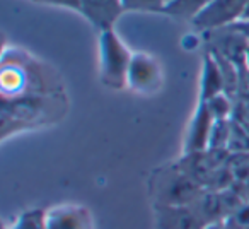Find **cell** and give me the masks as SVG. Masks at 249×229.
Masks as SVG:
<instances>
[{
    "mask_svg": "<svg viewBox=\"0 0 249 229\" xmlns=\"http://www.w3.org/2000/svg\"><path fill=\"white\" fill-rule=\"evenodd\" d=\"M183 168L178 164H166L149 178V197L152 205H190L203 191Z\"/></svg>",
    "mask_w": 249,
    "mask_h": 229,
    "instance_id": "obj_1",
    "label": "cell"
},
{
    "mask_svg": "<svg viewBox=\"0 0 249 229\" xmlns=\"http://www.w3.org/2000/svg\"><path fill=\"white\" fill-rule=\"evenodd\" d=\"M132 53L121 43L113 29H107L99 35V62H101V80L111 89L126 87Z\"/></svg>",
    "mask_w": 249,
    "mask_h": 229,
    "instance_id": "obj_2",
    "label": "cell"
},
{
    "mask_svg": "<svg viewBox=\"0 0 249 229\" xmlns=\"http://www.w3.org/2000/svg\"><path fill=\"white\" fill-rule=\"evenodd\" d=\"M248 4L249 0H210L191 24L205 33L229 28L241 21Z\"/></svg>",
    "mask_w": 249,
    "mask_h": 229,
    "instance_id": "obj_3",
    "label": "cell"
},
{
    "mask_svg": "<svg viewBox=\"0 0 249 229\" xmlns=\"http://www.w3.org/2000/svg\"><path fill=\"white\" fill-rule=\"evenodd\" d=\"M205 38L208 39L210 52L231 60L239 69L244 67L246 53L249 50V39L242 33H239L235 28L229 26V28L207 31L205 33Z\"/></svg>",
    "mask_w": 249,
    "mask_h": 229,
    "instance_id": "obj_4",
    "label": "cell"
},
{
    "mask_svg": "<svg viewBox=\"0 0 249 229\" xmlns=\"http://www.w3.org/2000/svg\"><path fill=\"white\" fill-rule=\"evenodd\" d=\"M162 74L156 60L147 53H135L132 57L126 77V87L135 93H154L160 87Z\"/></svg>",
    "mask_w": 249,
    "mask_h": 229,
    "instance_id": "obj_5",
    "label": "cell"
},
{
    "mask_svg": "<svg viewBox=\"0 0 249 229\" xmlns=\"http://www.w3.org/2000/svg\"><path fill=\"white\" fill-rule=\"evenodd\" d=\"M156 229H205V221L191 205H152Z\"/></svg>",
    "mask_w": 249,
    "mask_h": 229,
    "instance_id": "obj_6",
    "label": "cell"
},
{
    "mask_svg": "<svg viewBox=\"0 0 249 229\" xmlns=\"http://www.w3.org/2000/svg\"><path fill=\"white\" fill-rule=\"evenodd\" d=\"M123 11V0H80L79 9L80 14L99 33L113 29Z\"/></svg>",
    "mask_w": 249,
    "mask_h": 229,
    "instance_id": "obj_7",
    "label": "cell"
},
{
    "mask_svg": "<svg viewBox=\"0 0 249 229\" xmlns=\"http://www.w3.org/2000/svg\"><path fill=\"white\" fill-rule=\"evenodd\" d=\"M48 229H94L92 214L82 205H56L46 210Z\"/></svg>",
    "mask_w": 249,
    "mask_h": 229,
    "instance_id": "obj_8",
    "label": "cell"
},
{
    "mask_svg": "<svg viewBox=\"0 0 249 229\" xmlns=\"http://www.w3.org/2000/svg\"><path fill=\"white\" fill-rule=\"evenodd\" d=\"M213 116H212L208 106L200 101L196 108V113L193 116V122L188 130L186 140H184V156L186 154H196L208 151V142H210V134L213 129Z\"/></svg>",
    "mask_w": 249,
    "mask_h": 229,
    "instance_id": "obj_9",
    "label": "cell"
},
{
    "mask_svg": "<svg viewBox=\"0 0 249 229\" xmlns=\"http://www.w3.org/2000/svg\"><path fill=\"white\" fill-rule=\"evenodd\" d=\"M224 76L220 65L212 52H208L203 58V72H201V101H208L212 97L224 93Z\"/></svg>",
    "mask_w": 249,
    "mask_h": 229,
    "instance_id": "obj_10",
    "label": "cell"
},
{
    "mask_svg": "<svg viewBox=\"0 0 249 229\" xmlns=\"http://www.w3.org/2000/svg\"><path fill=\"white\" fill-rule=\"evenodd\" d=\"M208 0H173L164 7V14L173 16L178 19L193 21L198 14L205 9Z\"/></svg>",
    "mask_w": 249,
    "mask_h": 229,
    "instance_id": "obj_11",
    "label": "cell"
},
{
    "mask_svg": "<svg viewBox=\"0 0 249 229\" xmlns=\"http://www.w3.org/2000/svg\"><path fill=\"white\" fill-rule=\"evenodd\" d=\"M4 229H48V217L43 209H29L24 210L12 226H4Z\"/></svg>",
    "mask_w": 249,
    "mask_h": 229,
    "instance_id": "obj_12",
    "label": "cell"
},
{
    "mask_svg": "<svg viewBox=\"0 0 249 229\" xmlns=\"http://www.w3.org/2000/svg\"><path fill=\"white\" fill-rule=\"evenodd\" d=\"M231 132H232V120H217L213 123V129H212L208 149L212 151L227 149L229 140H231Z\"/></svg>",
    "mask_w": 249,
    "mask_h": 229,
    "instance_id": "obj_13",
    "label": "cell"
},
{
    "mask_svg": "<svg viewBox=\"0 0 249 229\" xmlns=\"http://www.w3.org/2000/svg\"><path fill=\"white\" fill-rule=\"evenodd\" d=\"M205 104L208 106V110H210L215 122H217V120H229V116H231L232 111H234L232 97H229L225 93H222V94H218V96L212 97V99L205 101Z\"/></svg>",
    "mask_w": 249,
    "mask_h": 229,
    "instance_id": "obj_14",
    "label": "cell"
},
{
    "mask_svg": "<svg viewBox=\"0 0 249 229\" xmlns=\"http://www.w3.org/2000/svg\"><path fill=\"white\" fill-rule=\"evenodd\" d=\"M124 11L140 12H164L166 2L164 0H123Z\"/></svg>",
    "mask_w": 249,
    "mask_h": 229,
    "instance_id": "obj_15",
    "label": "cell"
},
{
    "mask_svg": "<svg viewBox=\"0 0 249 229\" xmlns=\"http://www.w3.org/2000/svg\"><path fill=\"white\" fill-rule=\"evenodd\" d=\"M35 2L45 4V5H56V7L73 9V11H79L80 9V0H35Z\"/></svg>",
    "mask_w": 249,
    "mask_h": 229,
    "instance_id": "obj_16",
    "label": "cell"
},
{
    "mask_svg": "<svg viewBox=\"0 0 249 229\" xmlns=\"http://www.w3.org/2000/svg\"><path fill=\"white\" fill-rule=\"evenodd\" d=\"M241 21H249V4H248V7H246L244 16H242V19H241Z\"/></svg>",
    "mask_w": 249,
    "mask_h": 229,
    "instance_id": "obj_17",
    "label": "cell"
},
{
    "mask_svg": "<svg viewBox=\"0 0 249 229\" xmlns=\"http://www.w3.org/2000/svg\"><path fill=\"white\" fill-rule=\"evenodd\" d=\"M164 2H166V5H167V4H169V2H173V0H164Z\"/></svg>",
    "mask_w": 249,
    "mask_h": 229,
    "instance_id": "obj_18",
    "label": "cell"
},
{
    "mask_svg": "<svg viewBox=\"0 0 249 229\" xmlns=\"http://www.w3.org/2000/svg\"><path fill=\"white\" fill-rule=\"evenodd\" d=\"M208 2H210V0H208Z\"/></svg>",
    "mask_w": 249,
    "mask_h": 229,
    "instance_id": "obj_19",
    "label": "cell"
}]
</instances>
